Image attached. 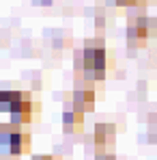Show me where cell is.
<instances>
[{
  "mask_svg": "<svg viewBox=\"0 0 157 160\" xmlns=\"http://www.w3.org/2000/svg\"><path fill=\"white\" fill-rule=\"evenodd\" d=\"M35 160H58V158H54V156H35Z\"/></svg>",
  "mask_w": 157,
  "mask_h": 160,
  "instance_id": "cell-10",
  "label": "cell"
},
{
  "mask_svg": "<svg viewBox=\"0 0 157 160\" xmlns=\"http://www.w3.org/2000/svg\"><path fill=\"white\" fill-rule=\"evenodd\" d=\"M114 138V128L108 123H97L95 126V143L97 145H108Z\"/></svg>",
  "mask_w": 157,
  "mask_h": 160,
  "instance_id": "cell-8",
  "label": "cell"
},
{
  "mask_svg": "<svg viewBox=\"0 0 157 160\" xmlns=\"http://www.w3.org/2000/svg\"><path fill=\"white\" fill-rule=\"evenodd\" d=\"M121 7H131V4H144V0H116Z\"/></svg>",
  "mask_w": 157,
  "mask_h": 160,
  "instance_id": "cell-9",
  "label": "cell"
},
{
  "mask_svg": "<svg viewBox=\"0 0 157 160\" xmlns=\"http://www.w3.org/2000/svg\"><path fill=\"white\" fill-rule=\"evenodd\" d=\"M82 119H84V112L82 110H76V108L67 106L65 110V115H62V123H65V130L69 132V130H80V126H82Z\"/></svg>",
  "mask_w": 157,
  "mask_h": 160,
  "instance_id": "cell-7",
  "label": "cell"
},
{
  "mask_svg": "<svg viewBox=\"0 0 157 160\" xmlns=\"http://www.w3.org/2000/svg\"><path fill=\"white\" fill-rule=\"evenodd\" d=\"M82 61V69L84 76L88 80H104L105 67H108V56L101 46H88L84 48V52L78 56Z\"/></svg>",
  "mask_w": 157,
  "mask_h": 160,
  "instance_id": "cell-2",
  "label": "cell"
},
{
  "mask_svg": "<svg viewBox=\"0 0 157 160\" xmlns=\"http://www.w3.org/2000/svg\"><path fill=\"white\" fill-rule=\"evenodd\" d=\"M93 100H95V93H93V89H90V84H88L86 89H78V91L73 93V104H71V106L76 108V110L86 112V110H93Z\"/></svg>",
  "mask_w": 157,
  "mask_h": 160,
  "instance_id": "cell-6",
  "label": "cell"
},
{
  "mask_svg": "<svg viewBox=\"0 0 157 160\" xmlns=\"http://www.w3.org/2000/svg\"><path fill=\"white\" fill-rule=\"evenodd\" d=\"M0 147L4 156L20 158L30 152V134L15 123H0Z\"/></svg>",
  "mask_w": 157,
  "mask_h": 160,
  "instance_id": "cell-1",
  "label": "cell"
},
{
  "mask_svg": "<svg viewBox=\"0 0 157 160\" xmlns=\"http://www.w3.org/2000/svg\"><path fill=\"white\" fill-rule=\"evenodd\" d=\"M37 104H32V100L26 98V100H22V102H17L15 106L9 110V115H11V123H15V126H24V123H30L32 121V115H35V110H37Z\"/></svg>",
  "mask_w": 157,
  "mask_h": 160,
  "instance_id": "cell-4",
  "label": "cell"
},
{
  "mask_svg": "<svg viewBox=\"0 0 157 160\" xmlns=\"http://www.w3.org/2000/svg\"><path fill=\"white\" fill-rule=\"evenodd\" d=\"M26 98H30L26 91L4 89V91H0V110H2V112H9L17 102H22V100H26Z\"/></svg>",
  "mask_w": 157,
  "mask_h": 160,
  "instance_id": "cell-5",
  "label": "cell"
},
{
  "mask_svg": "<svg viewBox=\"0 0 157 160\" xmlns=\"http://www.w3.org/2000/svg\"><path fill=\"white\" fill-rule=\"evenodd\" d=\"M97 160H114V156H99Z\"/></svg>",
  "mask_w": 157,
  "mask_h": 160,
  "instance_id": "cell-11",
  "label": "cell"
},
{
  "mask_svg": "<svg viewBox=\"0 0 157 160\" xmlns=\"http://www.w3.org/2000/svg\"><path fill=\"white\" fill-rule=\"evenodd\" d=\"M157 22L153 18H138V20H131L129 28H127V39H129V46H144L146 39L155 32Z\"/></svg>",
  "mask_w": 157,
  "mask_h": 160,
  "instance_id": "cell-3",
  "label": "cell"
}]
</instances>
